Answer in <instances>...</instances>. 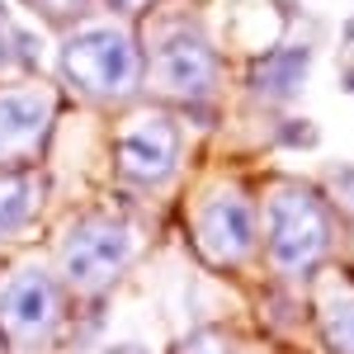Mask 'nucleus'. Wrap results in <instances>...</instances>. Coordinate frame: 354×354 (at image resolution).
I'll list each match as a JSON object with an SVG mask.
<instances>
[{
    "label": "nucleus",
    "instance_id": "1",
    "mask_svg": "<svg viewBox=\"0 0 354 354\" xmlns=\"http://www.w3.org/2000/svg\"><path fill=\"white\" fill-rule=\"evenodd\" d=\"M330 250V213L307 185H283L270 198V255L283 274H307Z\"/></svg>",
    "mask_w": 354,
    "mask_h": 354
},
{
    "label": "nucleus",
    "instance_id": "2",
    "mask_svg": "<svg viewBox=\"0 0 354 354\" xmlns=\"http://www.w3.org/2000/svg\"><path fill=\"white\" fill-rule=\"evenodd\" d=\"M66 76L81 85L90 100H123L142 81V62L128 33L118 28H85L62 48Z\"/></svg>",
    "mask_w": 354,
    "mask_h": 354
},
{
    "label": "nucleus",
    "instance_id": "3",
    "mask_svg": "<svg viewBox=\"0 0 354 354\" xmlns=\"http://www.w3.org/2000/svg\"><path fill=\"white\" fill-rule=\"evenodd\" d=\"M128 260H133V232L123 222H109V218L76 222L71 236L62 241V274L76 288H85V293L109 288L113 279L123 274Z\"/></svg>",
    "mask_w": 354,
    "mask_h": 354
},
{
    "label": "nucleus",
    "instance_id": "4",
    "mask_svg": "<svg viewBox=\"0 0 354 354\" xmlns=\"http://www.w3.org/2000/svg\"><path fill=\"white\" fill-rule=\"evenodd\" d=\"M180 165V123L161 109H142L118 137V170L133 185H161Z\"/></svg>",
    "mask_w": 354,
    "mask_h": 354
},
{
    "label": "nucleus",
    "instance_id": "5",
    "mask_svg": "<svg viewBox=\"0 0 354 354\" xmlns=\"http://www.w3.org/2000/svg\"><path fill=\"white\" fill-rule=\"evenodd\" d=\"M62 317V293H57V279L48 270H19L5 288H0V326L10 330L15 340L38 345Z\"/></svg>",
    "mask_w": 354,
    "mask_h": 354
},
{
    "label": "nucleus",
    "instance_id": "6",
    "mask_svg": "<svg viewBox=\"0 0 354 354\" xmlns=\"http://www.w3.org/2000/svg\"><path fill=\"white\" fill-rule=\"evenodd\" d=\"M194 236H198V245H203L208 260L236 265V260H245V255L255 250V208L245 203L241 194L222 189V194H213V198L198 203V213H194Z\"/></svg>",
    "mask_w": 354,
    "mask_h": 354
},
{
    "label": "nucleus",
    "instance_id": "7",
    "mask_svg": "<svg viewBox=\"0 0 354 354\" xmlns=\"http://www.w3.org/2000/svg\"><path fill=\"white\" fill-rule=\"evenodd\" d=\"M156 76L175 95H203L218 81V53L203 43L198 28H180L156 48Z\"/></svg>",
    "mask_w": 354,
    "mask_h": 354
},
{
    "label": "nucleus",
    "instance_id": "8",
    "mask_svg": "<svg viewBox=\"0 0 354 354\" xmlns=\"http://www.w3.org/2000/svg\"><path fill=\"white\" fill-rule=\"evenodd\" d=\"M53 118V95L28 85V90H5L0 95V161H15L33 137Z\"/></svg>",
    "mask_w": 354,
    "mask_h": 354
},
{
    "label": "nucleus",
    "instance_id": "9",
    "mask_svg": "<svg viewBox=\"0 0 354 354\" xmlns=\"http://www.w3.org/2000/svg\"><path fill=\"white\" fill-rule=\"evenodd\" d=\"M38 180L33 175H0V236H15V232H24L28 222L38 218Z\"/></svg>",
    "mask_w": 354,
    "mask_h": 354
},
{
    "label": "nucleus",
    "instance_id": "10",
    "mask_svg": "<svg viewBox=\"0 0 354 354\" xmlns=\"http://www.w3.org/2000/svg\"><path fill=\"white\" fill-rule=\"evenodd\" d=\"M302 76H307V48H288V53L270 57L260 71H255V90L260 95H293L302 85Z\"/></svg>",
    "mask_w": 354,
    "mask_h": 354
},
{
    "label": "nucleus",
    "instance_id": "11",
    "mask_svg": "<svg viewBox=\"0 0 354 354\" xmlns=\"http://www.w3.org/2000/svg\"><path fill=\"white\" fill-rule=\"evenodd\" d=\"M322 345L330 354H354V293L326 298V307H322Z\"/></svg>",
    "mask_w": 354,
    "mask_h": 354
},
{
    "label": "nucleus",
    "instance_id": "12",
    "mask_svg": "<svg viewBox=\"0 0 354 354\" xmlns=\"http://www.w3.org/2000/svg\"><path fill=\"white\" fill-rule=\"evenodd\" d=\"M279 142H283V147H312V142H317V128L302 123V118H293V123L279 128Z\"/></svg>",
    "mask_w": 354,
    "mask_h": 354
},
{
    "label": "nucleus",
    "instance_id": "13",
    "mask_svg": "<svg viewBox=\"0 0 354 354\" xmlns=\"http://www.w3.org/2000/svg\"><path fill=\"white\" fill-rule=\"evenodd\" d=\"M175 354H222V345L213 340V335H203V330H198V335H189V340H180Z\"/></svg>",
    "mask_w": 354,
    "mask_h": 354
},
{
    "label": "nucleus",
    "instance_id": "14",
    "mask_svg": "<svg viewBox=\"0 0 354 354\" xmlns=\"http://www.w3.org/2000/svg\"><path fill=\"white\" fill-rule=\"evenodd\" d=\"M118 10H142V5H151V0H113Z\"/></svg>",
    "mask_w": 354,
    "mask_h": 354
},
{
    "label": "nucleus",
    "instance_id": "15",
    "mask_svg": "<svg viewBox=\"0 0 354 354\" xmlns=\"http://www.w3.org/2000/svg\"><path fill=\"white\" fill-rule=\"evenodd\" d=\"M0 62H5V38H0Z\"/></svg>",
    "mask_w": 354,
    "mask_h": 354
}]
</instances>
